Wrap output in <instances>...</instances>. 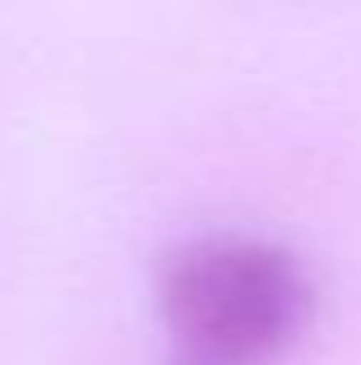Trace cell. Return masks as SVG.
<instances>
[{
    "instance_id": "cell-1",
    "label": "cell",
    "mask_w": 361,
    "mask_h": 365,
    "mask_svg": "<svg viewBox=\"0 0 361 365\" xmlns=\"http://www.w3.org/2000/svg\"><path fill=\"white\" fill-rule=\"evenodd\" d=\"M310 310V277L288 245L255 232H199L158 277L172 365H269Z\"/></svg>"
}]
</instances>
